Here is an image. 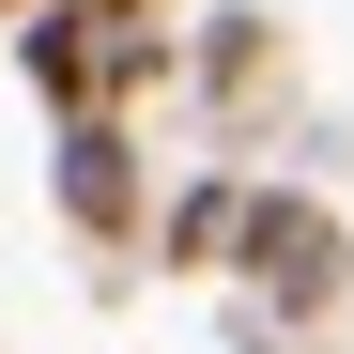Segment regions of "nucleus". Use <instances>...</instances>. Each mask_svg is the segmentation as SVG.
Instances as JSON below:
<instances>
[{"label":"nucleus","instance_id":"obj_1","mask_svg":"<svg viewBox=\"0 0 354 354\" xmlns=\"http://www.w3.org/2000/svg\"><path fill=\"white\" fill-rule=\"evenodd\" d=\"M231 247H247V277L277 292V308H324V292H339V216L324 201H247V216H231Z\"/></svg>","mask_w":354,"mask_h":354},{"label":"nucleus","instance_id":"obj_2","mask_svg":"<svg viewBox=\"0 0 354 354\" xmlns=\"http://www.w3.org/2000/svg\"><path fill=\"white\" fill-rule=\"evenodd\" d=\"M77 31H93L77 0H62V16H31V31H16V62H31V93H46V108H93V93H124V62H93Z\"/></svg>","mask_w":354,"mask_h":354},{"label":"nucleus","instance_id":"obj_3","mask_svg":"<svg viewBox=\"0 0 354 354\" xmlns=\"http://www.w3.org/2000/svg\"><path fill=\"white\" fill-rule=\"evenodd\" d=\"M62 216H77V231H139V169H124V139H108V124L62 139Z\"/></svg>","mask_w":354,"mask_h":354},{"label":"nucleus","instance_id":"obj_4","mask_svg":"<svg viewBox=\"0 0 354 354\" xmlns=\"http://www.w3.org/2000/svg\"><path fill=\"white\" fill-rule=\"evenodd\" d=\"M77 16H93V31H139V16H154V0H77Z\"/></svg>","mask_w":354,"mask_h":354},{"label":"nucleus","instance_id":"obj_5","mask_svg":"<svg viewBox=\"0 0 354 354\" xmlns=\"http://www.w3.org/2000/svg\"><path fill=\"white\" fill-rule=\"evenodd\" d=\"M0 16H16V0H0Z\"/></svg>","mask_w":354,"mask_h":354}]
</instances>
